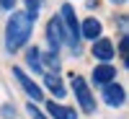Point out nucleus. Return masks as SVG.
<instances>
[{
    "instance_id": "f257e3e1",
    "label": "nucleus",
    "mask_w": 129,
    "mask_h": 119,
    "mask_svg": "<svg viewBox=\"0 0 129 119\" xmlns=\"http://www.w3.org/2000/svg\"><path fill=\"white\" fill-rule=\"evenodd\" d=\"M34 21H36V16L28 13V10H13V16L8 18V26H5V49L8 52H18L28 41Z\"/></svg>"
},
{
    "instance_id": "f03ea898",
    "label": "nucleus",
    "mask_w": 129,
    "mask_h": 119,
    "mask_svg": "<svg viewBox=\"0 0 129 119\" xmlns=\"http://www.w3.org/2000/svg\"><path fill=\"white\" fill-rule=\"evenodd\" d=\"M59 23H62L64 44L78 55V52H80V26H78V18H75L72 5H62L59 8Z\"/></svg>"
},
{
    "instance_id": "7ed1b4c3",
    "label": "nucleus",
    "mask_w": 129,
    "mask_h": 119,
    "mask_svg": "<svg viewBox=\"0 0 129 119\" xmlns=\"http://www.w3.org/2000/svg\"><path fill=\"white\" fill-rule=\"evenodd\" d=\"M72 91H75V99H78L80 109H83L85 114H93V111H95V101H93V96H90L88 83H85L80 75H72Z\"/></svg>"
},
{
    "instance_id": "20e7f679",
    "label": "nucleus",
    "mask_w": 129,
    "mask_h": 119,
    "mask_svg": "<svg viewBox=\"0 0 129 119\" xmlns=\"http://www.w3.org/2000/svg\"><path fill=\"white\" fill-rule=\"evenodd\" d=\"M47 39H49V47L52 52H59V47L64 44V34H62V23H59V16H54L47 23Z\"/></svg>"
},
{
    "instance_id": "39448f33",
    "label": "nucleus",
    "mask_w": 129,
    "mask_h": 119,
    "mask_svg": "<svg viewBox=\"0 0 129 119\" xmlns=\"http://www.w3.org/2000/svg\"><path fill=\"white\" fill-rule=\"evenodd\" d=\"M13 75L18 78V83L23 85V91H26V93H28V96H31L34 101H41V99H44V93H41V88H39V85H36L34 80H31L28 75H26L23 70H21V67H13Z\"/></svg>"
},
{
    "instance_id": "423d86ee",
    "label": "nucleus",
    "mask_w": 129,
    "mask_h": 119,
    "mask_svg": "<svg viewBox=\"0 0 129 119\" xmlns=\"http://www.w3.org/2000/svg\"><path fill=\"white\" fill-rule=\"evenodd\" d=\"M126 99V93L121 85H116V83H106V88H103V101L109 104V106H121Z\"/></svg>"
},
{
    "instance_id": "0eeeda50",
    "label": "nucleus",
    "mask_w": 129,
    "mask_h": 119,
    "mask_svg": "<svg viewBox=\"0 0 129 119\" xmlns=\"http://www.w3.org/2000/svg\"><path fill=\"white\" fill-rule=\"evenodd\" d=\"M93 57H98L101 62H109L114 57V44L109 39H93Z\"/></svg>"
},
{
    "instance_id": "6e6552de",
    "label": "nucleus",
    "mask_w": 129,
    "mask_h": 119,
    "mask_svg": "<svg viewBox=\"0 0 129 119\" xmlns=\"http://www.w3.org/2000/svg\"><path fill=\"white\" fill-rule=\"evenodd\" d=\"M114 78H116V70H114V65H109V62H103V65H98V67L93 70V80L98 83V85L111 83Z\"/></svg>"
},
{
    "instance_id": "1a4fd4ad",
    "label": "nucleus",
    "mask_w": 129,
    "mask_h": 119,
    "mask_svg": "<svg viewBox=\"0 0 129 119\" xmlns=\"http://www.w3.org/2000/svg\"><path fill=\"white\" fill-rule=\"evenodd\" d=\"M47 111L54 116V119H78V116H75V109H70V106H62V104H54V101L47 104Z\"/></svg>"
},
{
    "instance_id": "9d476101",
    "label": "nucleus",
    "mask_w": 129,
    "mask_h": 119,
    "mask_svg": "<svg viewBox=\"0 0 129 119\" xmlns=\"http://www.w3.org/2000/svg\"><path fill=\"white\" fill-rule=\"evenodd\" d=\"M95 36H101V21H95V18H88V21L83 23L80 39H95Z\"/></svg>"
},
{
    "instance_id": "9b49d317",
    "label": "nucleus",
    "mask_w": 129,
    "mask_h": 119,
    "mask_svg": "<svg viewBox=\"0 0 129 119\" xmlns=\"http://www.w3.org/2000/svg\"><path fill=\"white\" fill-rule=\"evenodd\" d=\"M44 83L49 85V91H54V96H57V99H62V96H64L62 80H59V75H57V73H44Z\"/></svg>"
},
{
    "instance_id": "f8f14e48",
    "label": "nucleus",
    "mask_w": 129,
    "mask_h": 119,
    "mask_svg": "<svg viewBox=\"0 0 129 119\" xmlns=\"http://www.w3.org/2000/svg\"><path fill=\"white\" fill-rule=\"evenodd\" d=\"M26 62H28V67H34L36 73H41V52L34 47V49H28V55H26Z\"/></svg>"
},
{
    "instance_id": "ddd939ff",
    "label": "nucleus",
    "mask_w": 129,
    "mask_h": 119,
    "mask_svg": "<svg viewBox=\"0 0 129 119\" xmlns=\"http://www.w3.org/2000/svg\"><path fill=\"white\" fill-rule=\"evenodd\" d=\"M26 5H28V13H39V5H41V0H26Z\"/></svg>"
},
{
    "instance_id": "4468645a",
    "label": "nucleus",
    "mask_w": 129,
    "mask_h": 119,
    "mask_svg": "<svg viewBox=\"0 0 129 119\" xmlns=\"http://www.w3.org/2000/svg\"><path fill=\"white\" fill-rule=\"evenodd\" d=\"M3 116H8V119H16V109H13V106H3Z\"/></svg>"
},
{
    "instance_id": "2eb2a0df",
    "label": "nucleus",
    "mask_w": 129,
    "mask_h": 119,
    "mask_svg": "<svg viewBox=\"0 0 129 119\" xmlns=\"http://www.w3.org/2000/svg\"><path fill=\"white\" fill-rule=\"evenodd\" d=\"M16 5V0H0V8H5V10H13Z\"/></svg>"
},
{
    "instance_id": "dca6fc26",
    "label": "nucleus",
    "mask_w": 129,
    "mask_h": 119,
    "mask_svg": "<svg viewBox=\"0 0 129 119\" xmlns=\"http://www.w3.org/2000/svg\"><path fill=\"white\" fill-rule=\"evenodd\" d=\"M111 3H116V5H124V3H126V0H111Z\"/></svg>"
}]
</instances>
